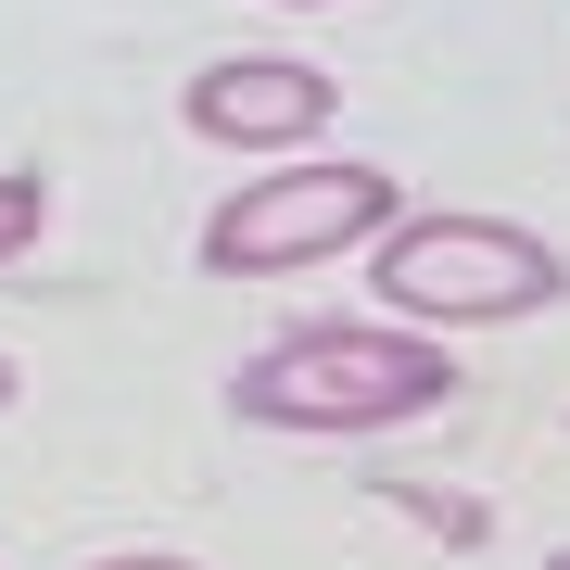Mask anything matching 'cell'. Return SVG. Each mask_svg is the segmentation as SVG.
<instances>
[{"label":"cell","instance_id":"cell-9","mask_svg":"<svg viewBox=\"0 0 570 570\" xmlns=\"http://www.w3.org/2000/svg\"><path fill=\"white\" fill-rule=\"evenodd\" d=\"M292 13H330V0H292Z\"/></svg>","mask_w":570,"mask_h":570},{"label":"cell","instance_id":"cell-6","mask_svg":"<svg viewBox=\"0 0 570 570\" xmlns=\"http://www.w3.org/2000/svg\"><path fill=\"white\" fill-rule=\"evenodd\" d=\"M39 228H51V190H39V178H0V266L39 242Z\"/></svg>","mask_w":570,"mask_h":570},{"label":"cell","instance_id":"cell-8","mask_svg":"<svg viewBox=\"0 0 570 570\" xmlns=\"http://www.w3.org/2000/svg\"><path fill=\"white\" fill-rule=\"evenodd\" d=\"M0 406H13V367H0Z\"/></svg>","mask_w":570,"mask_h":570},{"label":"cell","instance_id":"cell-2","mask_svg":"<svg viewBox=\"0 0 570 570\" xmlns=\"http://www.w3.org/2000/svg\"><path fill=\"white\" fill-rule=\"evenodd\" d=\"M381 305L406 330H482V317H532L570 292L558 242H532L508 216H419V228H381Z\"/></svg>","mask_w":570,"mask_h":570},{"label":"cell","instance_id":"cell-10","mask_svg":"<svg viewBox=\"0 0 570 570\" xmlns=\"http://www.w3.org/2000/svg\"><path fill=\"white\" fill-rule=\"evenodd\" d=\"M546 570H570V558H546Z\"/></svg>","mask_w":570,"mask_h":570},{"label":"cell","instance_id":"cell-4","mask_svg":"<svg viewBox=\"0 0 570 570\" xmlns=\"http://www.w3.org/2000/svg\"><path fill=\"white\" fill-rule=\"evenodd\" d=\"M330 115V77L317 63H204L190 77V127L204 140H305V127Z\"/></svg>","mask_w":570,"mask_h":570},{"label":"cell","instance_id":"cell-3","mask_svg":"<svg viewBox=\"0 0 570 570\" xmlns=\"http://www.w3.org/2000/svg\"><path fill=\"white\" fill-rule=\"evenodd\" d=\"M393 228V178L381 165H279L266 190L204 216V266L216 279H279V266H317L343 242H381Z\"/></svg>","mask_w":570,"mask_h":570},{"label":"cell","instance_id":"cell-5","mask_svg":"<svg viewBox=\"0 0 570 570\" xmlns=\"http://www.w3.org/2000/svg\"><path fill=\"white\" fill-rule=\"evenodd\" d=\"M381 508H406L419 532H444V546H482V508H469V494H431V482H393Z\"/></svg>","mask_w":570,"mask_h":570},{"label":"cell","instance_id":"cell-7","mask_svg":"<svg viewBox=\"0 0 570 570\" xmlns=\"http://www.w3.org/2000/svg\"><path fill=\"white\" fill-rule=\"evenodd\" d=\"M89 570H190V558H89Z\"/></svg>","mask_w":570,"mask_h":570},{"label":"cell","instance_id":"cell-1","mask_svg":"<svg viewBox=\"0 0 570 570\" xmlns=\"http://www.w3.org/2000/svg\"><path fill=\"white\" fill-rule=\"evenodd\" d=\"M228 406L266 419V431H406L431 406H456V355L406 317H355V330L317 317L292 343H266L228 381Z\"/></svg>","mask_w":570,"mask_h":570}]
</instances>
